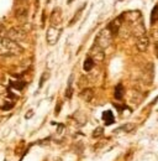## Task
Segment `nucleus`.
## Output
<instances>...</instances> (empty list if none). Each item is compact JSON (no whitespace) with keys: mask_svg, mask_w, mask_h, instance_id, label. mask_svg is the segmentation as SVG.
I'll list each match as a JSON object with an SVG mask.
<instances>
[{"mask_svg":"<svg viewBox=\"0 0 158 161\" xmlns=\"http://www.w3.org/2000/svg\"><path fill=\"white\" fill-rule=\"evenodd\" d=\"M22 52V48L18 42L4 37L0 40V55L3 56H18Z\"/></svg>","mask_w":158,"mask_h":161,"instance_id":"nucleus-1","label":"nucleus"},{"mask_svg":"<svg viewBox=\"0 0 158 161\" xmlns=\"http://www.w3.org/2000/svg\"><path fill=\"white\" fill-rule=\"evenodd\" d=\"M113 37H114V35H113L111 31L106 27V29L101 30V31L98 34L97 40H95V43L98 45L99 47H101V48L104 50V48H106V47H109V46L111 45Z\"/></svg>","mask_w":158,"mask_h":161,"instance_id":"nucleus-2","label":"nucleus"},{"mask_svg":"<svg viewBox=\"0 0 158 161\" xmlns=\"http://www.w3.org/2000/svg\"><path fill=\"white\" fill-rule=\"evenodd\" d=\"M61 34H62V30L61 29H58L57 26H51L47 30V34H46L47 42L50 45H56L59 39V36H61Z\"/></svg>","mask_w":158,"mask_h":161,"instance_id":"nucleus-3","label":"nucleus"},{"mask_svg":"<svg viewBox=\"0 0 158 161\" xmlns=\"http://www.w3.org/2000/svg\"><path fill=\"white\" fill-rule=\"evenodd\" d=\"M8 39L15 41H25L26 40V32L22 29H10L8 31Z\"/></svg>","mask_w":158,"mask_h":161,"instance_id":"nucleus-4","label":"nucleus"},{"mask_svg":"<svg viewBox=\"0 0 158 161\" xmlns=\"http://www.w3.org/2000/svg\"><path fill=\"white\" fill-rule=\"evenodd\" d=\"M88 56H89V57H92V58L94 60V62H101V61H104V58H105L104 50H103L101 47H99L97 43L92 47L90 53H89Z\"/></svg>","mask_w":158,"mask_h":161,"instance_id":"nucleus-5","label":"nucleus"},{"mask_svg":"<svg viewBox=\"0 0 158 161\" xmlns=\"http://www.w3.org/2000/svg\"><path fill=\"white\" fill-rule=\"evenodd\" d=\"M124 20L129 21V22H137L141 21V13L138 10H132V11H126L125 14H122Z\"/></svg>","mask_w":158,"mask_h":161,"instance_id":"nucleus-6","label":"nucleus"},{"mask_svg":"<svg viewBox=\"0 0 158 161\" xmlns=\"http://www.w3.org/2000/svg\"><path fill=\"white\" fill-rule=\"evenodd\" d=\"M122 20H124V18H122V15H121V16H118V18H116V19H114V20L108 25V29L111 31L113 35H116V34L118 32V30L121 29Z\"/></svg>","mask_w":158,"mask_h":161,"instance_id":"nucleus-7","label":"nucleus"},{"mask_svg":"<svg viewBox=\"0 0 158 161\" xmlns=\"http://www.w3.org/2000/svg\"><path fill=\"white\" fill-rule=\"evenodd\" d=\"M148 43H150L148 37H147L146 35H143V36L137 37V40H136V47H137L138 51H141V52H142V51H146V50H147Z\"/></svg>","mask_w":158,"mask_h":161,"instance_id":"nucleus-8","label":"nucleus"},{"mask_svg":"<svg viewBox=\"0 0 158 161\" xmlns=\"http://www.w3.org/2000/svg\"><path fill=\"white\" fill-rule=\"evenodd\" d=\"M61 15H62V11H61V8H56L52 14H51V22H52V26H57L59 22H61Z\"/></svg>","mask_w":158,"mask_h":161,"instance_id":"nucleus-9","label":"nucleus"},{"mask_svg":"<svg viewBox=\"0 0 158 161\" xmlns=\"http://www.w3.org/2000/svg\"><path fill=\"white\" fill-rule=\"evenodd\" d=\"M134 35H135L136 37H140V36L146 35V29H145L143 22L138 21L137 24H136V26H135V29H134Z\"/></svg>","mask_w":158,"mask_h":161,"instance_id":"nucleus-10","label":"nucleus"},{"mask_svg":"<svg viewBox=\"0 0 158 161\" xmlns=\"http://www.w3.org/2000/svg\"><path fill=\"white\" fill-rule=\"evenodd\" d=\"M80 97H82L84 101L89 102V101H92V98L94 97V92H93L92 88H85V89L80 93Z\"/></svg>","mask_w":158,"mask_h":161,"instance_id":"nucleus-11","label":"nucleus"},{"mask_svg":"<svg viewBox=\"0 0 158 161\" xmlns=\"http://www.w3.org/2000/svg\"><path fill=\"white\" fill-rule=\"evenodd\" d=\"M103 120L105 121V124L106 125H110V124H113L114 123V115H113V113L110 112V110H105L104 113H103Z\"/></svg>","mask_w":158,"mask_h":161,"instance_id":"nucleus-12","label":"nucleus"},{"mask_svg":"<svg viewBox=\"0 0 158 161\" xmlns=\"http://www.w3.org/2000/svg\"><path fill=\"white\" fill-rule=\"evenodd\" d=\"M94 64H95V62L94 60L92 58V57H87V60L84 61V64H83V68H84V71H87V72H89V71H92L93 69V67H94Z\"/></svg>","mask_w":158,"mask_h":161,"instance_id":"nucleus-13","label":"nucleus"},{"mask_svg":"<svg viewBox=\"0 0 158 161\" xmlns=\"http://www.w3.org/2000/svg\"><path fill=\"white\" fill-rule=\"evenodd\" d=\"M26 86V83L25 82H20V80H18V82H11L10 83V86H9V88H11V89H16V91H22L24 89V87Z\"/></svg>","mask_w":158,"mask_h":161,"instance_id":"nucleus-14","label":"nucleus"},{"mask_svg":"<svg viewBox=\"0 0 158 161\" xmlns=\"http://www.w3.org/2000/svg\"><path fill=\"white\" fill-rule=\"evenodd\" d=\"M124 87H122V84H118L116 86V88H115V98L118 99V101H121L122 99V97H124Z\"/></svg>","mask_w":158,"mask_h":161,"instance_id":"nucleus-15","label":"nucleus"},{"mask_svg":"<svg viewBox=\"0 0 158 161\" xmlns=\"http://www.w3.org/2000/svg\"><path fill=\"white\" fill-rule=\"evenodd\" d=\"M16 18L21 21L25 20V19L27 18V11H26V9H24V8H19V9H18V11H16Z\"/></svg>","mask_w":158,"mask_h":161,"instance_id":"nucleus-16","label":"nucleus"},{"mask_svg":"<svg viewBox=\"0 0 158 161\" xmlns=\"http://www.w3.org/2000/svg\"><path fill=\"white\" fill-rule=\"evenodd\" d=\"M134 128H135V125H134V124H125V125L120 126V129L116 130V131H126V133H129V131H132V130H134Z\"/></svg>","mask_w":158,"mask_h":161,"instance_id":"nucleus-17","label":"nucleus"},{"mask_svg":"<svg viewBox=\"0 0 158 161\" xmlns=\"http://www.w3.org/2000/svg\"><path fill=\"white\" fill-rule=\"evenodd\" d=\"M48 77H50V73H48L47 71L42 73V76H41V80H40V83H39V88H40V89L43 87V84L46 83V80H48Z\"/></svg>","mask_w":158,"mask_h":161,"instance_id":"nucleus-18","label":"nucleus"},{"mask_svg":"<svg viewBox=\"0 0 158 161\" xmlns=\"http://www.w3.org/2000/svg\"><path fill=\"white\" fill-rule=\"evenodd\" d=\"M157 20H158V5H156V6L153 8L152 13H151V22L155 24Z\"/></svg>","mask_w":158,"mask_h":161,"instance_id":"nucleus-19","label":"nucleus"},{"mask_svg":"<svg viewBox=\"0 0 158 161\" xmlns=\"http://www.w3.org/2000/svg\"><path fill=\"white\" fill-rule=\"evenodd\" d=\"M72 78L73 77H71V80L68 82V88H67V92H66V97L67 98H71L72 97V94H73V88H72Z\"/></svg>","mask_w":158,"mask_h":161,"instance_id":"nucleus-20","label":"nucleus"},{"mask_svg":"<svg viewBox=\"0 0 158 161\" xmlns=\"http://www.w3.org/2000/svg\"><path fill=\"white\" fill-rule=\"evenodd\" d=\"M103 134H104V128L99 126V128H97V129L94 130V133H93V136H94V138H99V136H101Z\"/></svg>","mask_w":158,"mask_h":161,"instance_id":"nucleus-21","label":"nucleus"},{"mask_svg":"<svg viewBox=\"0 0 158 161\" xmlns=\"http://www.w3.org/2000/svg\"><path fill=\"white\" fill-rule=\"evenodd\" d=\"M84 6H85V5H83V8H82V9L79 10L78 13H77V14L74 15V18H73V20H72V21H71V22H69V25H73V24H74L76 21L78 20V18H79V16H80V14H82V11H83V9H84Z\"/></svg>","mask_w":158,"mask_h":161,"instance_id":"nucleus-22","label":"nucleus"},{"mask_svg":"<svg viewBox=\"0 0 158 161\" xmlns=\"http://www.w3.org/2000/svg\"><path fill=\"white\" fill-rule=\"evenodd\" d=\"M13 107H14V103L4 104V105H3V109H4V110H9V109H13Z\"/></svg>","mask_w":158,"mask_h":161,"instance_id":"nucleus-23","label":"nucleus"},{"mask_svg":"<svg viewBox=\"0 0 158 161\" xmlns=\"http://www.w3.org/2000/svg\"><path fill=\"white\" fill-rule=\"evenodd\" d=\"M61 107H62V104L58 103V104H57V109H56V114H58L59 112H61Z\"/></svg>","mask_w":158,"mask_h":161,"instance_id":"nucleus-24","label":"nucleus"},{"mask_svg":"<svg viewBox=\"0 0 158 161\" xmlns=\"http://www.w3.org/2000/svg\"><path fill=\"white\" fill-rule=\"evenodd\" d=\"M32 114H34V112H32V110H31V112H29V113L26 114V119H29V118H30V117H31Z\"/></svg>","mask_w":158,"mask_h":161,"instance_id":"nucleus-25","label":"nucleus"},{"mask_svg":"<svg viewBox=\"0 0 158 161\" xmlns=\"http://www.w3.org/2000/svg\"><path fill=\"white\" fill-rule=\"evenodd\" d=\"M3 93H5V89L3 88V86H0V94H3Z\"/></svg>","mask_w":158,"mask_h":161,"instance_id":"nucleus-26","label":"nucleus"},{"mask_svg":"<svg viewBox=\"0 0 158 161\" xmlns=\"http://www.w3.org/2000/svg\"><path fill=\"white\" fill-rule=\"evenodd\" d=\"M156 55H157V57H158V43L156 45Z\"/></svg>","mask_w":158,"mask_h":161,"instance_id":"nucleus-27","label":"nucleus"},{"mask_svg":"<svg viewBox=\"0 0 158 161\" xmlns=\"http://www.w3.org/2000/svg\"><path fill=\"white\" fill-rule=\"evenodd\" d=\"M72 1H73V0H68V3H72Z\"/></svg>","mask_w":158,"mask_h":161,"instance_id":"nucleus-28","label":"nucleus"}]
</instances>
